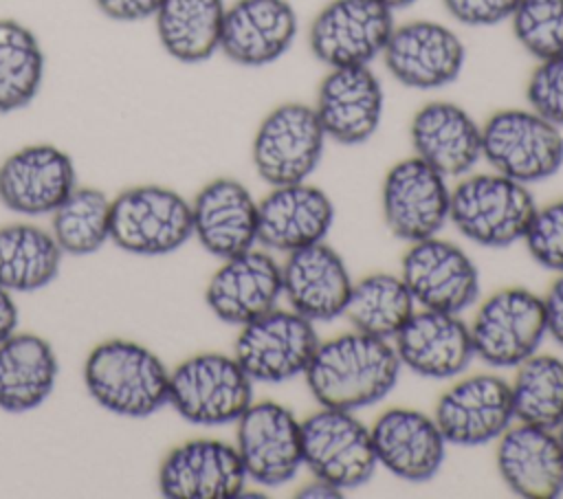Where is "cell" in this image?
I'll return each mask as SVG.
<instances>
[{
	"label": "cell",
	"instance_id": "cell-1",
	"mask_svg": "<svg viewBox=\"0 0 563 499\" xmlns=\"http://www.w3.org/2000/svg\"><path fill=\"white\" fill-rule=\"evenodd\" d=\"M400 367L389 341L354 330L319 343L303 376L321 407L356 411L383 400L396 387Z\"/></svg>",
	"mask_w": 563,
	"mask_h": 499
},
{
	"label": "cell",
	"instance_id": "cell-2",
	"mask_svg": "<svg viewBox=\"0 0 563 499\" xmlns=\"http://www.w3.org/2000/svg\"><path fill=\"white\" fill-rule=\"evenodd\" d=\"M88 393L123 418H147L169 398V374L163 361L134 341L99 343L84 363Z\"/></svg>",
	"mask_w": 563,
	"mask_h": 499
},
{
	"label": "cell",
	"instance_id": "cell-3",
	"mask_svg": "<svg viewBox=\"0 0 563 499\" xmlns=\"http://www.w3.org/2000/svg\"><path fill=\"white\" fill-rule=\"evenodd\" d=\"M537 211L523 182L501 174H473L451 189L449 220L471 242L488 248L523 240Z\"/></svg>",
	"mask_w": 563,
	"mask_h": 499
},
{
	"label": "cell",
	"instance_id": "cell-4",
	"mask_svg": "<svg viewBox=\"0 0 563 499\" xmlns=\"http://www.w3.org/2000/svg\"><path fill=\"white\" fill-rule=\"evenodd\" d=\"M482 158L517 182L545 180L563 165L561 127L532 108L497 110L482 125Z\"/></svg>",
	"mask_w": 563,
	"mask_h": 499
},
{
	"label": "cell",
	"instance_id": "cell-5",
	"mask_svg": "<svg viewBox=\"0 0 563 499\" xmlns=\"http://www.w3.org/2000/svg\"><path fill=\"white\" fill-rule=\"evenodd\" d=\"M167 402L191 424L238 422L253 402V380L235 356L202 352L183 361L169 374Z\"/></svg>",
	"mask_w": 563,
	"mask_h": 499
},
{
	"label": "cell",
	"instance_id": "cell-6",
	"mask_svg": "<svg viewBox=\"0 0 563 499\" xmlns=\"http://www.w3.org/2000/svg\"><path fill=\"white\" fill-rule=\"evenodd\" d=\"M191 235V204L167 187H132L112 200L110 240L128 253L165 255Z\"/></svg>",
	"mask_w": 563,
	"mask_h": 499
},
{
	"label": "cell",
	"instance_id": "cell-7",
	"mask_svg": "<svg viewBox=\"0 0 563 499\" xmlns=\"http://www.w3.org/2000/svg\"><path fill=\"white\" fill-rule=\"evenodd\" d=\"M303 466L341 490L363 486L378 459L369 429L354 411L321 407L301 422Z\"/></svg>",
	"mask_w": 563,
	"mask_h": 499
},
{
	"label": "cell",
	"instance_id": "cell-8",
	"mask_svg": "<svg viewBox=\"0 0 563 499\" xmlns=\"http://www.w3.org/2000/svg\"><path fill=\"white\" fill-rule=\"evenodd\" d=\"M325 132L312 106L288 101L273 108L253 138V165L271 187L303 182L323 156Z\"/></svg>",
	"mask_w": 563,
	"mask_h": 499
},
{
	"label": "cell",
	"instance_id": "cell-9",
	"mask_svg": "<svg viewBox=\"0 0 563 499\" xmlns=\"http://www.w3.org/2000/svg\"><path fill=\"white\" fill-rule=\"evenodd\" d=\"M468 328L475 356L490 367H517L548 334L543 299L526 288H504L479 306Z\"/></svg>",
	"mask_w": 563,
	"mask_h": 499
},
{
	"label": "cell",
	"instance_id": "cell-10",
	"mask_svg": "<svg viewBox=\"0 0 563 499\" xmlns=\"http://www.w3.org/2000/svg\"><path fill=\"white\" fill-rule=\"evenodd\" d=\"M319 343L314 321L275 308L242 325L233 356L253 382L275 385L303 374Z\"/></svg>",
	"mask_w": 563,
	"mask_h": 499
},
{
	"label": "cell",
	"instance_id": "cell-11",
	"mask_svg": "<svg viewBox=\"0 0 563 499\" xmlns=\"http://www.w3.org/2000/svg\"><path fill=\"white\" fill-rule=\"evenodd\" d=\"M394 26V11L380 0H332L314 15L308 44L328 68L369 66Z\"/></svg>",
	"mask_w": 563,
	"mask_h": 499
},
{
	"label": "cell",
	"instance_id": "cell-12",
	"mask_svg": "<svg viewBox=\"0 0 563 499\" xmlns=\"http://www.w3.org/2000/svg\"><path fill=\"white\" fill-rule=\"evenodd\" d=\"M235 448L249 479L268 488L288 484L303 466L301 422L279 402H251L238 418Z\"/></svg>",
	"mask_w": 563,
	"mask_h": 499
},
{
	"label": "cell",
	"instance_id": "cell-13",
	"mask_svg": "<svg viewBox=\"0 0 563 499\" xmlns=\"http://www.w3.org/2000/svg\"><path fill=\"white\" fill-rule=\"evenodd\" d=\"M446 178L418 156L396 163L383 180V218L409 244L433 237L449 220Z\"/></svg>",
	"mask_w": 563,
	"mask_h": 499
},
{
	"label": "cell",
	"instance_id": "cell-14",
	"mask_svg": "<svg viewBox=\"0 0 563 499\" xmlns=\"http://www.w3.org/2000/svg\"><path fill=\"white\" fill-rule=\"evenodd\" d=\"M380 55L389 75L402 86L435 90L460 77L466 48L449 26L433 20H411L394 26Z\"/></svg>",
	"mask_w": 563,
	"mask_h": 499
},
{
	"label": "cell",
	"instance_id": "cell-15",
	"mask_svg": "<svg viewBox=\"0 0 563 499\" xmlns=\"http://www.w3.org/2000/svg\"><path fill=\"white\" fill-rule=\"evenodd\" d=\"M400 277L413 301L427 310L460 314L479 297V273L473 259L457 244L435 235L409 246Z\"/></svg>",
	"mask_w": 563,
	"mask_h": 499
},
{
	"label": "cell",
	"instance_id": "cell-16",
	"mask_svg": "<svg viewBox=\"0 0 563 499\" xmlns=\"http://www.w3.org/2000/svg\"><path fill=\"white\" fill-rule=\"evenodd\" d=\"M433 420L449 444L479 446L515 420L510 385L495 374H475L453 382L438 400Z\"/></svg>",
	"mask_w": 563,
	"mask_h": 499
},
{
	"label": "cell",
	"instance_id": "cell-17",
	"mask_svg": "<svg viewBox=\"0 0 563 499\" xmlns=\"http://www.w3.org/2000/svg\"><path fill=\"white\" fill-rule=\"evenodd\" d=\"M383 86L369 66L330 68L312 106L325 132L341 145H361L374 136L383 119Z\"/></svg>",
	"mask_w": 563,
	"mask_h": 499
},
{
	"label": "cell",
	"instance_id": "cell-18",
	"mask_svg": "<svg viewBox=\"0 0 563 499\" xmlns=\"http://www.w3.org/2000/svg\"><path fill=\"white\" fill-rule=\"evenodd\" d=\"M244 484L238 448L207 437L172 448L158 470V488L169 499H233Z\"/></svg>",
	"mask_w": 563,
	"mask_h": 499
},
{
	"label": "cell",
	"instance_id": "cell-19",
	"mask_svg": "<svg viewBox=\"0 0 563 499\" xmlns=\"http://www.w3.org/2000/svg\"><path fill=\"white\" fill-rule=\"evenodd\" d=\"M73 189L75 165L55 145H26L0 163V202L15 213H53Z\"/></svg>",
	"mask_w": 563,
	"mask_h": 499
},
{
	"label": "cell",
	"instance_id": "cell-20",
	"mask_svg": "<svg viewBox=\"0 0 563 499\" xmlns=\"http://www.w3.org/2000/svg\"><path fill=\"white\" fill-rule=\"evenodd\" d=\"M400 365L424 378H453L466 372L475 358L471 328L453 312H413L394 336Z\"/></svg>",
	"mask_w": 563,
	"mask_h": 499
},
{
	"label": "cell",
	"instance_id": "cell-21",
	"mask_svg": "<svg viewBox=\"0 0 563 499\" xmlns=\"http://www.w3.org/2000/svg\"><path fill=\"white\" fill-rule=\"evenodd\" d=\"M279 295L282 266L268 253L251 248L224 259L209 279L205 299L220 321L242 328L275 310Z\"/></svg>",
	"mask_w": 563,
	"mask_h": 499
},
{
	"label": "cell",
	"instance_id": "cell-22",
	"mask_svg": "<svg viewBox=\"0 0 563 499\" xmlns=\"http://www.w3.org/2000/svg\"><path fill=\"white\" fill-rule=\"evenodd\" d=\"M297 26L288 0H235L224 11L220 51L240 66H266L292 46Z\"/></svg>",
	"mask_w": 563,
	"mask_h": 499
},
{
	"label": "cell",
	"instance_id": "cell-23",
	"mask_svg": "<svg viewBox=\"0 0 563 499\" xmlns=\"http://www.w3.org/2000/svg\"><path fill=\"white\" fill-rule=\"evenodd\" d=\"M369 433L378 464L405 481H427L444 462L446 440L435 420L422 411L387 409Z\"/></svg>",
	"mask_w": 563,
	"mask_h": 499
},
{
	"label": "cell",
	"instance_id": "cell-24",
	"mask_svg": "<svg viewBox=\"0 0 563 499\" xmlns=\"http://www.w3.org/2000/svg\"><path fill=\"white\" fill-rule=\"evenodd\" d=\"M282 284L295 312L310 321H330L345 312L354 281L343 257L325 242H317L288 253Z\"/></svg>",
	"mask_w": 563,
	"mask_h": 499
},
{
	"label": "cell",
	"instance_id": "cell-25",
	"mask_svg": "<svg viewBox=\"0 0 563 499\" xmlns=\"http://www.w3.org/2000/svg\"><path fill=\"white\" fill-rule=\"evenodd\" d=\"M194 235L220 259L246 253L257 242V202L233 178L207 182L191 202Z\"/></svg>",
	"mask_w": 563,
	"mask_h": 499
},
{
	"label": "cell",
	"instance_id": "cell-26",
	"mask_svg": "<svg viewBox=\"0 0 563 499\" xmlns=\"http://www.w3.org/2000/svg\"><path fill=\"white\" fill-rule=\"evenodd\" d=\"M497 470L506 486L526 499L563 495V444L554 429L519 422L499 435Z\"/></svg>",
	"mask_w": 563,
	"mask_h": 499
},
{
	"label": "cell",
	"instance_id": "cell-27",
	"mask_svg": "<svg viewBox=\"0 0 563 499\" xmlns=\"http://www.w3.org/2000/svg\"><path fill=\"white\" fill-rule=\"evenodd\" d=\"M409 136L416 156L444 178L466 176L482 158V125L453 101H429L418 108Z\"/></svg>",
	"mask_w": 563,
	"mask_h": 499
},
{
	"label": "cell",
	"instance_id": "cell-28",
	"mask_svg": "<svg viewBox=\"0 0 563 499\" xmlns=\"http://www.w3.org/2000/svg\"><path fill=\"white\" fill-rule=\"evenodd\" d=\"M334 220L330 198L312 185L295 182L273 187L257 202V242L273 251L292 253L323 242Z\"/></svg>",
	"mask_w": 563,
	"mask_h": 499
},
{
	"label": "cell",
	"instance_id": "cell-29",
	"mask_svg": "<svg viewBox=\"0 0 563 499\" xmlns=\"http://www.w3.org/2000/svg\"><path fill=\"white\" fill-rule=\"evenodd\" d=\"M57 356L46 339L13 332L0 341V409L24 413L40 407L57 380Z\"/></svg>",
	"mask_w": 563,
	"mask_h": 499
},
{
	"label": "cell",
	"instance_id": "cell-30",
	"mask_svg": "<svg viewBox=\"0 0 563 499\" xmlns=\"http://www.w3.org/2000/svg\"><path fill=\"white\" fill-rule=\"evenodd\" d=\"M224 0H163L154 13L161 46L183 64H198L220 51Z\"/></svg>",
	"mask_w": 563,
	"mask_h": 499
},
{
	"label": "cell",
	"instance_id": "cell-31",
	"mask_svg": "<svg viewBox=\"0 0 563 499\" xmlns=\"http://www.w3.org/2000/svg\"><path fill=\"white\" fill-rule=\"evenodd\" d=\"M62 264L55 237L33 224L0 226V286L31 292L51 284Z\"/></svg>",
	"mask_w": 563,
	"mask_h": 499
},
{
	"label": "cell",
	"instance_id": "cell-32",
	"mask_svg": "<svg viewBox=\"0 0 563 499\" xmlns=\"http://www.w3.org/2000/svg\"><path fill=\"white\" fill-rule=\"evenodd\" d=\"M413 306L416 301L400 275L374 273L352 284L343 314L356 332L389 341L416 312Z\"/></svg>",
	"mask_w": 563,
	"mask_h": 499
},
{
	"label": "cell",
	"instance_id": "cell-33",
	"mask_svg": "<svg viewBox=\"0 0 563 499\" xmlns=\"http://www.w3.org/2000/svg\"><path fill=\"white\" fill-rule=\"evenodd\" d=\"M44 53L35 33L18 20L0 18V112L26 108L40 92Z\"/></svg>",
	"mask_w": 563,
	"mask_h": 499
},
{
	"label": "cell",
	"instance_id": "cell-34",
	"mask_svg": "<svg viewBox=\"0 0 563 499\" xmlns=\"http://www.w3.org/2000/svg\"><path fill=\"white\" fill-rule=\"evenodd\" d=\"M510 396L519 422L556 429L563 422V361L552 354H532L517 365Z\"/></svg>",
	"mask_w": 563,
	"mask_h": 499
},
{
	"label": "cell",
	"instance_id": "cell-35",
	"mask_svg": "<svg viewBox=\"0 0 563 499\" xmlns=\"http://www.w3.org/2000/svg\"><path fill=\"white\" fill-rule=\"evenodd\" d=\"M112 200L95 187H75L53 211L51 235L62 253L90 255L110 240Z\"/></svg>",
	"mask_w": 563,
	"mask_h": 499
},
{
	"label": "cell",
	"instance_id": "cell-36",
	"mask_svg": "<svg viewBox=\"0 0 563 499\" xmlns=\"http://www.w3.org/2000/svg\"><path fill=\"white\" fill-rule=\"evenodd\" d=\"M510 22L517 42L539 62L563 55V0H519Z\"/></svg>",
	"mask_w": 563,
	"mask_h": 499
},
{
	"label": "cell",
	"instance_id": "cell-37",
	"mask_svg": "<svg viewBox=\"0 0 563 499\" xmlns=\"http://www.w3.org/2000/svg\"><path fill=\"white\" fill-rule=\"evenodd\" d=\"M523 242L539 266L563 273V200L534 211Z\"/></svg>",
	"mask_w": 563,
	"mask_h": 499
},
{
	"label": "cell",
	"instance_id": "cell-38",
	"mask_svg": "<svg viewBox=\"0 0 563 499\" xmlns=\"http://www.w3.org/2000/svg\"><path fill=\"white\" fill-rule=\"evenodd\" d=\"M526 99L534 112L563 127V55L539 62L528 79Z\"/></svg>",
	"mask_w": 563,
	"mask_h": 499
},
{
	"label": "cell",
	"instance_id": "cell-39",
	"mask_svg": "<svg viewBox=\"0 0 563 499\" xmlns=\"http://www.w3.org/2000/svg\"><path fill=\"white\" fill-rule=\"evenodd\" d=\"M446 13L466 26H493L510 20L519 0H442Z\"/></svg>",
	"mask_w": 563,
	"mask_h": 499
},
{
	"label": "cell",
	"instance_id": "cell-40",
	"mask_svg": "<svg viewBox=\"0 0 563 499\" xmlns=\"http://www.w3.org/2000/svg\"><path fill=\"white\" fill-rule=\"evenodd\" d=\"M163 0H95L97 9L117 22H139L154 18Z\"/></svg>",
	"mask_w": 563,
	"mask_h": 499
},
{
	"label": "cell",
	"instance_id": "cell-41",
	"mask_svg": "<svg viewBox=\"0 0 563 499\" xmlns=\"http://www.w3.org/2000/svg\"><path fill=\"white\" fill-rule=\"evenodd\" d=\"M543 308L548 334L563 347V273H559L548 295L543 297Z\"/></svg>",
	"mask_w": 563,
	"mask_h": 499
},
{
	"label": "cell",
	"instance_id": "cell-42",
	"mask_svg": "<svg viewBox=\"0 0 563 499\" xmlns=\"http://www.w3.org/2000/svg\"><path fill=\"white\" fill-rule=\"evenodd\" d=\"M18 328V306L7 288L0 286V341L11 336Z\"/></svg>",
	"mask_w": 563,
	"mask_h": 499
},
{
	"label": "cell",
	"instance_id": "cell-43",
	"mask_svg": "<svg viewBox=\"0 0 563 499\" xmlns=\"http://www.w3.org/2000/svg\"><path fill=\"white\" fill-rule=\"evenodd\" d=\"M341 495H343L341 488H336V486H332L323 479H317V477H314L312 484H306L297 490V497H321V499L328 497V499H332V497H341Z\"/></svg>",
	"mask_w": 563,
	"mask_h": 499
},
{
	"label": "cell",
	"instance_id": "cell-44",
	"mask_svg": "<svg viewBox=\"0 0 563 499\" xmlns=\"http://www.w3.org/2000/svg\"><path fill=\"white\" fill-rule=\"evenodd\" d=\"M385 7H389L391 11H398V9H407V7H411L413 2H418V0H380Z\"/></svg>",
	"mask_w": 563,
	"mask_h": 499
},
{
	"label": "cell",
	"instance_id": "cell-45",
	"mask_svg": "<svg viewBox=\"0 0 563 499\" xmlns=\"http://www.w3.org/2000/svg\"><path fill=\"white\" fill-rule=\"evenodd\" d=\"M554 431H556V435H559V442L563 444V422H561V424H559Z\"/></svg>",
	"mask_w": 563,
	"mask_h": 499
}]
</instances>
